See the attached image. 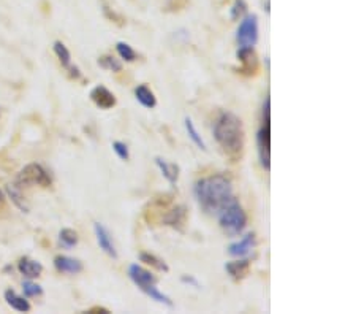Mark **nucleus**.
Instances as JSON below:
<instances>
[{
    "label": "nucleus",
    "instance_id": "7ed1b4c3",
    "mask_svg": "<svg viewBox=\"0 0 356 314\" xmlns=\"http://www.w3.org/2000/svg\"><path fill=\"white\" fill-rule=\"evenodd\" d=\"M128 278L132 280L133 284L143 293H146L151 300H155L157 303H162L166 306H173L171 299L157 287V278L144 267H141L138 264H132L128 267Z\"/></svg>",
    "mask_w": 356,
    "mask_h": 314
},
{
    "label": "nucleus",
    "instance_id": "1a4fd4ad",
    "mask_svg": "<svg viewBox=\"0 0 356 314\" xmlns=\"http://www.w3.org/2000/svg\"><path fill=\"white\" fill-rule=\"evenodd\" d=\"M93 232H95L97 243H98L100 249H102L106 255H109L111 258H117L119 254H117V249H116V246H114V242H112V236H111L109 230H108L103 224L95 223V224H93Z\"/></svg>",
    "mask_w": 356,
    "mask_h": 314
},
{
    "label": "nucleus",
    "instance_id": "c756f323",
    "mask_svg": "<svg viewBox=\"0 0 356 314\" xmlns=\"http://www.w3.org/2000/svg\"><path fill=\"white\" fill-rule=\"evenodd\" d=\"M67 70L70 71V77H71V78H74V80L81 77V71H80V68H78V67L70 65V68H67Z\"/></svg>",
    "mask_w": 356,
    "mask_h": 314
},
{
    "label": "nucleus",
    "instance_id": "9d476101",
    "mask_svg": "<svg viewBox=\"0 0 356 314\" xmlns=\"http://www.w3.org/2000/svg\"><path fill=\"white\" fill-rule=\"evenodd\" d=\"M238 61L242 64L239 68V73H244V75H255L258 70V61H256V54L253 48H239L238 52Z\"/></svg>",
    "mask_w": 356,
    "mask_h": 314
},
{
    "label": "nucleus",
    "instance_id": "6ab92c4d",
    "mask_svg": "<svg viewBox=\"0 0 356 314\" xmlns=\"http://www.w3.org/2000/svg\"><path fill=\"white\" fill-rule=\"evenodd\" d=\"M135 97H136V100L144 106V108H154L155 105H157V99H155V96H154V92L149 89L146 84H141V86H138L136 89H135Z\"/></svg>",
    "mask_w": 356,
    "mask_h": 314
},
{
    "label": "nucleus",
    "instance_id": "4468645a",
    "mask_svg": "<svg viewBox=\"0 0 356 314\" xmlns=\"http://www.w3.org/2000/svg\"><path fill=\"white\" fill-rule=\"evenodd\" d=\"M185 217H187V210L184 205H177L176 208L170 210L165 217H163V224L168 227H173L179 232H182L184 226H185Z\"/></svg>",
    "mask_w": 356,
    "mask_h": 314
},
{
    "label": "nucleus",
    "instance_id": "ddd939ff",
    "mask_svg": "<svg viewBox=\"0 0 356 314\" xmlns=\"http://www.w3.org/2000/svg\"><path fill=\"white\" fill-rule=\"evenodd\" d=\"M225 270H227V273L231 276L233 280H236V281L244 280L246 276L249 274V271H250V261H249V257L236 258V261L227 262V264H225Z\"/></svg>",
    "mask_w": 356,
    "mask_h": 314
},
{
    "label": "nucleus",
    "instance_id": "b1692460",
    "mask_svg": "<svg viewBox=\"0 0 356 314\" xmlns=\"http://www.w3.org/2000/svg\"><path fill=\"white\" fill-rule=\"evenodd\" d=\"M116 51H117V54H119V58L124 59L125 62H133V61H136V52H135V49H133L132 46H130L128 43H125V42H117Z\"/></svg>",
    "mask_w": 356,
    "mask_h": 314
},
{
    "label": "nucleus",
    "instance_id": "412c9836",
    "mask_svg": "<svg viewBox=\"0 0 356 314\" xmlns=\"http://www.w3.org/2000/svg\"><path fill=\"white\" fill-rule=\"evenodd\" d=\"M140 261L144 262L146 265H151L154 267L155 270L159 271H163V273H168L170 271V267L166 265V262L163 261V258L157 257L155 254H151V252H141L140 254Z\"/></svg>",
    "mask_w": 356,
    "mask_h": 314
},
{
    "label": "nucleus",
    "instance_id": "f257e3e1",
    "mask_svg": "<svg viewBox=\"0 0 356 314\" xmlns=\"http://www.w3.org/2000/svg\"><path fill=\"white\" fill-rule=\"evenodd\" d=\"M193 194L200 208L209 216H217L225 207L236 200L230 178L220 173L198 179L193 186Z\"/></svg>",
    "mask_w": 356,
    "mask_h": 314
},
{
    "label": "nucleus",
    "instance_id": "a211bd4d",
    "mask_svg": "<svg viewBox=\"0 0 356 314\" xmlns=\"http://www.w3.org/2000/svg\"><path fill=\"white\" fill-rule=\"evenodd\" d=\"M5 300L16 311H19V312H29L30 311V303L24 297H21V295H17L13 289L5 290Z\"/></svg>",
    "mask_w": 356,
    "mask_h": 314
},
{
    "label": "nucleus",
    "instance_id": "cd10ccee",
    "mask_svg": "<svg viewBox=\"0 0 356 314\" xmlns=\"http://www.w3.org/2000/svg\"><path fill=\"white\" fill-rule=\"evenodd\" d=\"M112 151L117 154L121 160H128L130 159V151L128 146L124 141H112Z\"/></svg>",
    "mask_w": 356,
    "mask_h": 314
},
{
    "label": "nucleus",
    "instance_id": "9b49d317",
    "mask_svg": "<svg viewBox=\"0 0 356 314\" xmlns=\"http://www.w3.org/2000/svg\"><path fill=\"white\" fill-rule=\"evenodd\" d=\"M90 99L102 109H109V108H112L116 105L114 94H112L109 89H106L105 86H95V87H93L90 90Z\"/></svg>",
    "mask_w": 356,
    "mask_h": 314
},
{
    "label": "nucleus",
    "instance_id": "dca6fc26",
    "mask_svg": "<svg viewBox=\"0 0 356 314\" xmlns=\"http://www.w3.org/2000/svg\"><path fill=\"white\" fill-rule=\"evenodd\" d=\"M155 165L159 167V170L162 172V175L166 178L168 182H171V184H176L177 179H179V165L176 163H171V162H168L165 160L163 157H155Z\"/></svg>",
    "mask_w": 356,
    "mask_h": 314
},
{
    "label": "nucleus",
    "instance_id": "2eb2a0df",
    "mask_svg": "<svg viewBox=\"0 0 356 314\" xmlns=\"http://www.w3.org/2000/svg\"><path fill=\"white\" fill-rule=\"evenodd\" d=\"M17 270L21 271V274H24L26 278L33 280L38 278L43 271V265L38 261H32L29 257H23L19 262H17Z\"/></svg>",
    "mask_w": 356,
    "mask_h": 314
},
{
    "label": "nucleus",
    "instance_id": "4be33fe9",
    "mask_svg": "<svg viewBox=\"0 0 356 314\" xmlns=\"http://www.w3.org/2000/svg\"><path fill=\"white\" fill-rule=\"evenodd\" d=\"M78 242H80V236H78V233L74 232L73 229H62L61 232H59V243L64 246V248H67V249H71V248H74L78 245Z\"/></svg>",
    "mask_w": 356,
    "mask_h": 314
},
{
    "label": "nucleus",
    "instance_id": "2f4dec72",
    "mask_svg": "<svg viewBox=\"0 0 356 314\" xmlns=\"http://www.w3.org/2000/svg\"><path fill=\"white\" fill-rule=\"evenodd\" d=\"M4 207H5V194L2 189H0V210H2Z\"/></svg>",
    "mask_w": 356,
    "mask_h": 314
},
{
    "label": "nucleus",
    "instance_id": "39448f33",
    "mask_svg": "<svg viewBox=\"0 0 356 314\" xmlns=\"http://www.w3.org/2000/svg\"><path fill=\"white\" fill-rule=\"evenodd\" d=\"M260 29H258V16L255 13H249L241 20L238 32H236V42L239 48H253L258 43Z\"/></svg>",
    "mask_w": 356,
    "mask_h": 314
},
{
    "label": "nucleus",
    "instance_id": "423d86ee",
    "mask_svg": "<svg viewBox=\"0 0 356 314\" xmlns=\"http://www.w3.org/2000/svg\"><path fill=\"white\" fill-rule=\"evenodd\" d=\"M17 186H30V184H36L40 188H49L52 184L51 175L48 170L40 163H29L19 172L16 178Z\"/></svg>",
    "mask_w": 356,
    "mask_h": 314
},
{
    "label": "nucleus",
    "instance_id": "0eeeda50",
    "mask_svg": "<svg viewBox=\"0 0 356 314\" xmlns=\"http://www.w3.org/2000/svg\"><path fill=\"white\" fill-rule=\"evenodd\" d=\"M256 146H258V157L261 167L269 172L271 169V124L269 122H263V125L258 131Z\"/></svg>",
    "mask_w": 356,
    "mask_h": 314
},
{
    "label": "nucleus",
    "instance_id": "a878e982",
    "mask_svg": "<svg viewBox=\"0 0 356 314\" xmlns=\"http://www.w3.org/2000/svg\"><path fill=\"white\" fill-rule=\"evenodd\" d=\"M98 65L105 70H109V71H121L122 70V64L112 56H102L98 59Z\"/></svg>",
    "mask_w": 356,
    "mask_h": 314
},
{
    "label": "nucleus",
    "instance_id": "20e7f679",
    "mask_svg": "<svg viewBox=\"0 0 356 314\" xmlns=\"http://www.w3.org/2000/svg\"><path fill=\"white\" fill-rule=\"evenodd\" d=\"M215 217L219 219L220 229L230 236L241 235L247 226V214L244 208L239 205L238 200H233L230 205L225 207Z\"/></svg>",
    "mask_w": 356,
    "mask_h": 314
},
{
    "label": "nucleus",
    "instance_id": "393cba45",
    "mask_svg": "<svg viewBox=\"0 0 356 314\" xmlns=\"http://www.w3.org/2000/svg\"><path fill=\"white\" fill-rule=\"evenodd\" d=\"M247 14V2L246 0H234L230 8V17L233 21H239Z\"/></svg>",
    "mask_w": 356,
    "mask_h": 314
},
{
    "label": "nucleus",
    "instance_id": "f8f14e48",
    "mask_svg": "<svg viewBox=\"0 0 356 314\" xmlns=\"http://www.w3.org/2000/svg\"><path fill=\"white\" fill-rule=\"evenodd\" d=\"M54 267L61 273H68V274H78L83 271V262L78 258H73L68 255H55L54 257Z\"/></svg>",
    "mask_w": 356,
    "mask_h": 314
},
{
    "label": "nucleus",
    "instance_id": "bb28decb",
    "mask_svg": "<svg viewBox=\"0 0 356 314\" xmlns=\"http://www.w3.org/2000/svg\"><path fill=\"white\" fill-rule=\"evenodd\" d=\"M23 290H24L26 297H36V295H42L43 293L42 286H38V284L33 283V281H24L23 283Z\"/></svg>",
    "mask_w": 356,
    "mask_h": 314
},
{
    "label": "nucleus",
    "instance_id": "6e6552de",
    "mask_svg": "<svg viewBox=\"0 0 356 314\" xmlns=\"http://www.w3.org/2000/svg\"><path fill=\"white\" fill-rule=\"evenodd\" d=\"M255 246H256V238H255V233L250 232V233H246L244 236H242L239 242L231 243L228 246V254L231 257H236V258H244L253 252Z\"/></svg>",
    "mask_w": 356,
    "mask_h": 314
},
{
    "label": "nucleus",
    "instance_id": "5701e85b",
    "mask_svg": "<svg viewBox=\"0 0 356 314\" xmlns=\"http://www.w3.org/2000/svg\"><path fill=\"white\" fill-rule=\"evenodd\" d=\"M54 52H55V56H57L59 62L62 64V67L65 68H70L71 65V54L68 51V48L62 43V42H54Z\"/></svg>",
    "mask_w": 356,
    "mask_h": 314
},
{
    "label": "nucleus",
    "instance_id": "aec40b11",
    "mask_svg": "<svg viewBox=\"0 0 356 314\" xmlns=\"http://www.w3.org/2000/svg\"><path fill=\"white\" fill-rule=\"evenodd\" d=\"M184 125H185L187 135H189V138L193 141V144L198 147V150H201V151H206V150H208V146H206V143H204L203 137L200 135V132L196 131V127H195V124H193V121H192L189 116H187V118L184 119Z\"/></svg>",
    "mask_w": 356,
    "mask_h": 314
},
{
    "label": "nucleus",
    "instance_id": "f3484780",
    "mask_svg": "<svg viewBox=\"0 0 356 314\" xmlns=\"http://www.w3.org/2000/svg\"><path fill=\"white\" fill-rule=\"evenodd\" d=\"M7 194L11 198V201L23 213H29L30 211V207H29V203H27V200H26V197H24V194L21 191V186H17L16 182L14 184H8V186H7Z\"/></svg>",
    "mask_w": 356,
    "mask_h": 314
},
{
    "label": "nucleus",
    "instance_id": "c85d7f7f",
    "mask_svg": "<svg viewBox=\"0 0 356 314\" xmlns=\"http://www.w3.org/2000/svg\"><path fill=\"white\" fill-rule=\"evenodd\" d=\"M181 281H182L184 284H187V286H192V287H195V289H201L200 281L195 278V276H192V274H182V276H181Z\"/></svg>",
    "mask_w": 356,
    "mask_h": 314
},
{
    "label": "nucleus",
    "instance_id": "7c9ffc66",
    "mask_svg": "<svg viewBox=\"0 0 356 314\" xmlns=\"http://www.w3.org/2000/svg\"><path fill=\"white\" fill-rule=\"evenodd\" d=\"M95 311H100V312H109V309H106V308H102V306H95V308H90L89 309V312H95Z\"/></svg>",
    "mask_w": 356,
    "mask_h": 314
},
{
    "label": "nucleus",
    "instance_id": "f03ea898",
    "mask_svg": "<svg viewBox=\"0 0 356 314\" xmlns=\"http://www.w3.org/2000/svg\"><path fill=\"white\" fill-rule=\"evenodd\" d=\"M212 134L225 154H241L242 147H244V127H242V121L234 113H220L214 122Z\"/></svg>",
    "mask_w": 356,
    "mask_h": 314
}]
</instances>
